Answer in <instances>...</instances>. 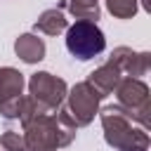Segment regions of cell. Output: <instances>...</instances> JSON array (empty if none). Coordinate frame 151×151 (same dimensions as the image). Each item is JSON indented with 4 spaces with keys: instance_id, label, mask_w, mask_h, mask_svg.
I'll use <instances>...</instances> for the list:
<instances>
[{
    "instance_id": "obj_1",
    "label": "cell",
    "mask_w": 151,
    "mask_h": 151,
    "mask_svg": "<svg viewBox=\"0 0 151 151\" xmlns=\"http://www.w3.org/2000/svg\"><path fill=\"white\" fill-rule=\"evenodd\" d=\"M104 33L87 19L83 21H76L71 28H68V35H66V47L73 57L78 59H92L94 54H99L104 50Z\"/></svg>"
},
{
    "instance_id": "obj_2",
    "label": "cell",
    "mask_w": 151,
    "mask_h": 151,
    "mask_svg": "<svg viewBox=\"0 0 151 151\" xmlns=\"http://www.w3.org/2000/svg\"><path fill=\"white\" fill-rule=\"evenodd\" d=\"M101 94L97 92H90V85H78L73 90V97H71V106L76 111V118L78 123H87L94 113V106H97V99Z\"/></svg>"
},
{
    "instance_id": "obj_3",
    "label": "cell",
    "mask_w": 151,
    "mask_h": 151,
    "mask_svg": "<svg viewBox=\"0 0 151 151\" xmlns=\"http://www.w3.org/2000/svg\"><path fill=\"white\" fill-rule=\"evenodd\" d=\"M19 92H21V73H17L12 68H2L0 71V104H2V109Z\"/></svg>"
},
{
    "instance_id": "obj_4",
    "label": "cell",
    "mask_w": 151,
    "mask_h": 151,
    "mask_svg": "<svg viewBox=\"0 0 151 151\" xmlns=\"http://www.w3.org/2000/svg\"><path fill=\"white\" fill-rule=\"evenodd\" d=\"M17 52L21 54L24 61H38V59H42L45 47L33 35H21V40H17Z\"/></svg>"
},
{
    "instance_id": "obj_5",
    "label": "cell",
    "mask_w": 151,
    "mask_h": 151,
    "mask_svg": "<svg viewBox=\"0 0 151 151\" xmlns=\"http://www.w3.org/2000/svg\"><path fill=\"white\" fill-rule=\"evenodd\" d=\"M125 2H127V7L134 12V0H109V9L116 12V14H120V17H125V9H123Z\"/></svg>"
},
{
    "instance_id": "obj_6",
    "label": "cell",
    "mask_w": 151,
    "mask_h": 151,
    "mask_svg": "<svg viewBox=\"0 0 151 151\" xmlns=\"http://www.w3.org/2000/svg\"><path fill=\"white\" fill-rule=\"evenodd\" d=\"M5 146H9V151H24V144H21V139H17L14 134H5Z\"/></svg>"
}]
</instances>
